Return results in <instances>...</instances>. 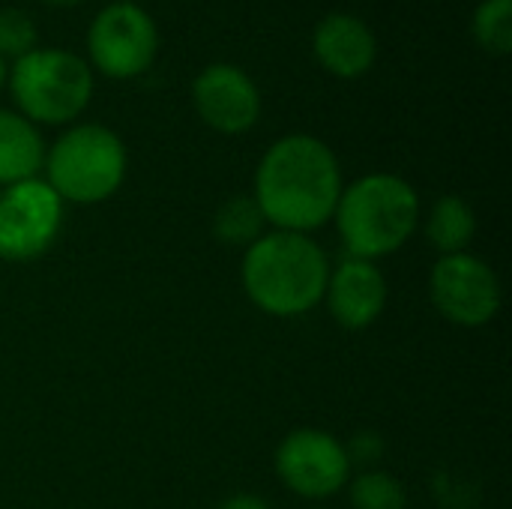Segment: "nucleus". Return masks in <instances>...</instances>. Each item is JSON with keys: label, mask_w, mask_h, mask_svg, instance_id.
Returning a JSON list of instances; mask_svg holds the SVG:
<instances>
[{"label": "nucleus", "mask_w": 512, "mask_h": 509, "mask_svg": "<svg viewBox=\"0 0 512 509\" xmlns=\"http://www.w3.org/2000/svg\"><path fill=\"white\" fill-rule=\"evenodd\" d=\"M474 39L489 54L512 51V0H483L474 9Z\"/></svg>", "instance_id": "nucleus-16"}, {"label": "nucleus", "mask_w": 512, "mask_h": 509, "mask_svg": "<svg viewBox=\"0 0 512 509\" xmlns=\"http://www.w3.org/2000/svg\"><path fill=\"white\" fill-rule=\"evenodd\" d=\"M474 234H477V216L465 198L444 195L432 204V213L426 219V237L441 255L468 252Z\"/></svg>", "instance_id": "nucleus-14"}, {"label": "nucleus", "mask_w": 512, "mask_h": 509, "mask_svg": "<svg viewBox=\"0 0 512 509\" xmlns=\"http://www.w3.org/2000/svg\"><path fill=\"white\" fill-rule=\"evenodd\" d=\"M48 6H57V9H69V6H78L81 0H45Z\"/></svg>", "instance_id": "nucleus-21"}, {"label": "nucleus", "mask_w": 512, "mask_h": 509, "mask_svg": "<svg viewBox=\"0 0 512 509\" xmlns=\"http://www.w3.org/2000/svg\"><path fill=\"white\" fill-rule=\"evenodd\" d=\"M114 3H138V0H114Z\"/></svg>", "instance_id": "nucleus-23"}, {"label": "nucleus", "mask_w": 512, "mask_h": 509, "mask_svg": "<svg viewBox=\"0 0 512 509\" xmlns=\"http://www.w3.org/2000/svg\"><path fill=\"white\" fill-rule=\"evenodd\" d=\"M315 60L336 78H360L375 66L378 39L372 27L348 12H330L312 33Z\"/></svg>", "instance_id": "nucleus-12"}, {"label": "nucleus", "mask_w": 512, "mask_h": 509, "mask_svg": "<svg viewBox=\"0 0 512 509\" xmlns=\"http://www.w3.org/2000/svg\"><path fill=\"white\" fill-rule=\"evenodd\" d=\"M342 195L336 153L315 135H285L258 162L255 204L276 231L306 234L333 219Z\"/></svg>", "instance_id": "nucleus-1"}, {"label": "nucleus", "mask_w": 512, "mask_h": 509, "mask_svg": "<svg viewBox=\"0 0 512 509\" xmlns=\"http://www.w3.org/2000/svg\"><path fill=\"white\" fill-rule=\"evenodd\" d=\"M345 453H348V462H360V465L378 462V459L384 456V441H381V435H375V432H360V435H354V441L345 447Z\"/></svg>", "instance_id": "nucleus-19"}, {"label": "nucleus", "mask_w": 512, "mask_h": 509, "mask_svg": "<svg viewBox=\"0 0 512 509\" xmlns=\"http://www.w3.org/2000/svg\"><path fill=\"white\" fill-rule=\"evenodd\" d=\"M36 24L24 9L6 6L0 9V57H24L36 48Z\"/></svg>", "instance_id": "nucleus-18"}, {"label": "nucleus", "mask_w": 512, "mask_h": 509, "mask_svg": "<svg viewBox=\"0 0 512 509\" xmlns=\"http://www.w3.org/2000/svg\"><path fill=\"white\" fill-rule=\"evenodd\" d=\"M324 300L330 315L345 330H366L375 324L387 306V279L375 267V261L348 258L336 270H330Z\"/></svg>", "instance_id": "nucleus-11"}, {"label": "nucleus", "mask_w": 512, "mask_h": 509, "mask_svg": "<svg viewBox=\"0 0 512 509\" xmlns=\"http://www.w3.org/2000/svg\"><path fill=\"white\" fill-rule=\"evenodd\" d=\"M351 504L354 509H408V492L393 474L369 471L351 483Z\"/></svg>", "instance_id": "nucleus-17"}, {"label": "nucleus", "mask_w": 512, "mask_h": 509, "mask_svg": "<svg viewBox=\"0 0 512 509\" xmlns=\"http://www.w3.org/2000/svg\"><path fill=\"white\" fill-rule=\"evenodd\" d=\"M219 509H270L261 498H255V495H234V498H228L225 504Z\"/></svg>", "instance_id": "nucleus-20"}, {"label": "nucleus", "mask_w": 512, "mask_h": 509, "mask_svg": "<svg viewBox=\"0 0 512 509\" xmlns=\"http://www.w3.org/2000/svg\"><path fill=\"white\" fill-rule=\"evenodd\" d=\"M45 162V144L39 129L15 114L0 108V186H12L36 177Z\"/></svg>", "instance_id": "nucleus-13"}, {"label": "nucleus", "mask_w": 512, "mask_h": 509, "mask_svg": "<svg viewBox=\"0 0 512 509\" xmlns=\"http://www.w3.org/2000/svg\"><path fill=\"white\" fill-rule=\"evenodd\" d=\"M63 201L39 177L12 183L0 192V258L21 264L33 261L60 234Z\"/></svg>", "instance_id": "nucleus-7"}, {"label": "nucleus", "mask_w": 512, "mask_h": 509, "mask_svg": "<svg viewBox=\"0 0 512 509\" xmlns=\"http://www.w3.org/2000/svg\"><path fill=\"white\" fill-rule=\"evenodd\" d=\"M240 276L246 297L261 312L276 318H297L324 300L330 261L312 237L273 231L246 246Z\"/></svg>", "instance_id": "nucleus-2"}, {"label": "nucleus", "mask_w": 512, "mask_h": 509, "mask_svg": "<svg viewBox=\"0 0 512 509\" xmlns=\"http://www.w3.org/2000/svg\"><path fill=\"white\" fill-rule=\"evenodd\" d=\"M6 78H9V66H6V60L0 57V87L6 84Z\"/></svg>", "instance_id": "nucleus-22"}, {"label": "nucleus", "mask_w": 512, "mask_h": 509, "mask_svg": "<svg viewBox=\"0 0 512 509\" xmlns=\"http://www.w3.org/2000/svg\"><path fill=\"white\" fill-rule=\"evenodd\" d=\"M333 219L351 258L375 261L411 240L420 219V198L405 177L375 171L342 189Z\"/></svg>", "instance_id": "nucleus-3"}, {"label": "nucleus", "mask_w": 512, "mask_h": 509, "mask_svg": "<svg viewBox=\"0 0 512 509\" xmlns=\"http://www.w3.org/2000/svg\"><path fill=\"white\" fill-rule=\"evenodd\" d=\"M159 51L156 21L138 3H111L90 21L87 54L90 63L117 81L144 75Z\"/></svg>", "instance_id": "nucleus-6"}, {"label": "nucleus", "mask_w": 512, "mask_h": 509, "mask_svg": "<svg viewBox=\"0 0 512 509\" xmlns=\"http://www.w3.org/2000/svg\"><path fill=\"white\" fill-rule=\"evenodd\" d=\"M12 99L30 123H72L93 96L90 66L66 48H33L9 69Z\"/></svg>", "instance_id": "nucleus-5"}, {"label": "nucleus", "mask_w": 512, "mask_h": 509, "mask_svg": "<svg viewBox=\"0 0 512 509\" xmlns=\"http://www.w3.org/2000/svg\"><path fill=\"white\" fill-rule=\"evenodd\" d=\"M192 105L198 117L222 135H243L261 117L255 81L234 63H210L201 69L192 81Z\"/></svg>", "instance_id": "nucleus-10"}, {"label": "nucleus", "mask_w": 512, "mask_h": 509, "mask_svg": "<svg viewBox=\"0 0 512 509\" xmlns=\"http://www.w3.org/2000/svg\"><path fill=\"white\" fill-rule=\"evenodd\" d=\"M279 480L300 498L318 501L345 489L351 462L345 444L321 429H297L276 450Z\"/></svg>", "instance_id": "nucleus-9"}, {"label": "nucleus", "mask_w": 512, "mask_h": 509, "mask_svg": "<svg viewBox=\"0 0 512 509\" xmlns=\"http://www.w3.org/2000/svg\"><path fill=\"white\" fill-rule=\"evenodd\" d=\"M264 228V216L255 204V198L249 195H234L228 198L213 219V234L219 243L228 246H252L261 237Z\"/></svg>", "instance_id": "nucleus-15"}, {"label": "nucleus", "mask_w": 512, "mask_h": 509, "mask_svg": "<svg viewBox=\"0 0 512 509\" xmlns=\"http://www.w3.org/2000/svg\"><path fill=\"white\" fill-rule=\"evenodd\" d=\"M45 183L72 204H99L111 198L126 177V147L117 132L99 123L66 129L45 150Z\"/></svg>", "instance_id": "nucleus-4"}, {"label": "nucleus", "mask_w": 512, "mask_h": 509, "mask_svg": "<svg viewBox=\"0 0 512 509\" xmlns=\"http://www.w3.org/2000/svg\"><path fill=\"white\" fill-rule=\"evenodd\" d=\"M435 309L459 327H483L501 312L498 273L471 252L441 255L429 276Z\"/></svg>", "instance_id": "nucleus-8"}]
</instances>
